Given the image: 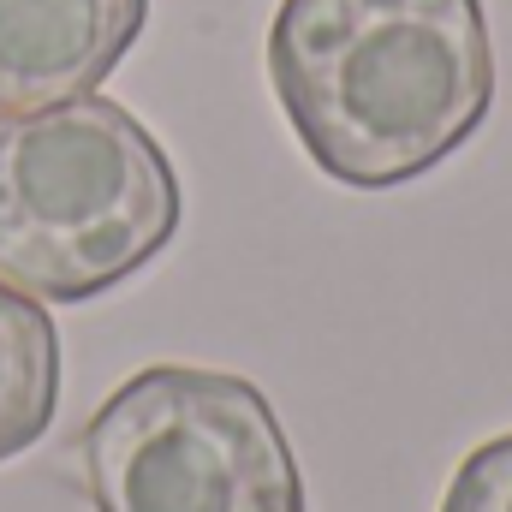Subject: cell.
Returning <instances> with one entry per match:
<instances>
[{
	"label": "cell",
	"instance_id": "1",
	"mask_svg": "<svg viewBox=\"0 0 512 512\" xmlns=\"http://www.w3.org/2000/svg\"><path fill=\"white\" fill-rule=\"evenodd\" d=\"M268 84L328 179L387 191L477 137L495 42L483 0H280Z\"/></svg>",
	"mask_w": 512,
	"mask_h": 512
},
{
	"label": "cell",
	"instance_id": "2",
	"mask_svg": "<svg viewBox=\"0 0 512 512\" xmlns=\"http://www.w3.org/2000/svg\"><path fill=\"white\" fill-rule=\"evenodd\" d=\"M179 173L108 96L0 114V280L42 304L114 292L173 245Z\"/></svg>",
	"mask_w": 512,
	"mask_h": 512
},
{
	"label": "cell",
	"instance_id": "3",
	"mask_svg": "<svg viewBox=\"0 0 512 512\" xmlns=\"http://www.w3.org/2000/svg\"><path fill=\"white\" fill-rule=\"evenodd\" d=\"M78 459L96 512H304L274 405L227 370H137L84 423Z\"/></svg>",
	"mask_w": 512,
	"mask_h": 512
},
{
	"label": "cell",
	"instance_id": "4",
	"mask_svg": "<svg viewBox=\"0 0 512 512\" xmlns=\"http://www.w3.org/2000/svg\"><path fill=\"white\" fill-rule=\"evenodd\" d=\"M143 18L149 0H0V114L96 96Z\"/></svg>",
	"mask_w": 512,
	"mask_h": 512
},
{
	"label": "cell",
	"instance_id": "5",
	"mask_svg": "<svg viewBox=\"0 0 512 512\" xmlns=\"http://www.w3.org/2000/svg\"><path fill=\"white\" fill-rule=\"evenodd\" d=\"M60 405V334L42 298L0 280V465L36 447Z\"/></svg>",
	"mask_w": 512,
	"mask_h": 512
},
{
	"label": "cell",
	"instance_id": "6",
	"mask_svg": "<svg viewBox=\"0 0 512 512\" xmlns=\"http://www.w3.org/2000/svg\"><path fill=\"white\" fill-rule=\"evenodd\" d=\"M441 512H512V435L471 447L441 495Z\"/></svg>",
	"mask_w": 512,
	"mask_h": 512
}]
</instances>
